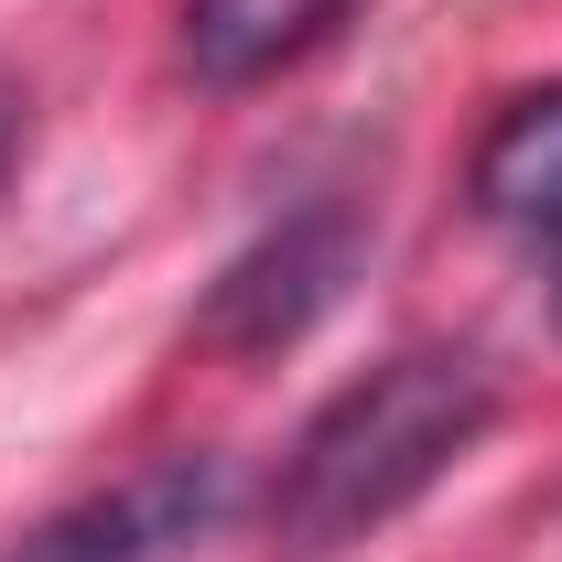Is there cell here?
<instances>
[{"instance_id":"6","label":"cell","mask_w":562,"mask_h":562,"mask_svg":"<svg viewBox=\"0 0 562 562\" xmlns=\"http://www.w3.org/2000/svg\"><path fill=\"white\" fill-rule=\"evenodd\" d=\"M11 140H22V109H11V87H0V173H11Z\"/></svg>"},{"instance_id":"1","label":"cell","mask_w":562,"mask_h":562,"mask_svg":"<svg viewBox=\"0 0 562 562\" xmlns=\"http://www.w3.org/2000/svg\"><path fill=\"white\" fill-rule=\"evenodd\" d=\"M497 422V390L465 347H401L368 379H347L325 412L303 422V443L281 454L271 530L292 552H347L379 519H401L454 454H476Z\"/></svg>"},{"instance_id":"5","label":"cell","mask_w":562,"mask_h":562,"mask_svg":"<svg viewBox=\"0 0 562 562\" xmlns=\"http://www.w3.org/2000/svg\"><path fill=\"white\" fill-rule=\"evenodd\" d=\"M336 11H347V0H184V55H195V76H216V87H249V76L292 66Z\"/></svg>"},{"instance_id":"2","label":"cell","mask_w":562,"mask_h":562,"mask_svg":"<svg viewBox=\"0 0 562 562\" xmlns=\"http://www.w3.org/2000/svg\"><path fill=\"white\" fill-rule=\"evenodd\" d=\"M216 519H227V454H162V465L120 476L109 497L44 519L11 562H173Z\"/></svg>"},{"instance_id":"4","label":"cell","mask_w":562,"mask_h":562,"mask_svg":"<svg viewBox=\"0 0 562 562\" xmlns=\"http://www.w3.org/2000/svg\"><path fill=\"white\" fill-rule=\"evenodd\" d=\"M476 206L519 238H552L562 249V87L508 98L476 140Z\"/></svg>"},{"instance_id":"3","label":"cell","mask_w":562,"mask_h":562,"mask_svg":"<svg viewBox=\"0 0 562 562\" xmlns=\"http://www.w3.org/2000/svg\"><path fill=\"white\" fill-rule=\"evenodd\" d=\"M336 271H347V227H281L271 249H249L238 271L216 281V314L206 336L216 347H281V336H303L325 303H336Z\"/></svg>"},{"instance_id":"7","label":"cell","mask_w":562,"mask_h":562,"mask_svg":"<svg viewBox=\"0 0 562 562\" xmlns=\"http://www.w3.org/2000/svg\"><path fill=\"white\" fill-rule=\"evenodd\" d=\"M552 303H562V281H552Z\"/></svg>"}]
</instances>
